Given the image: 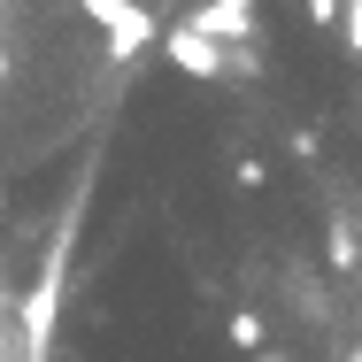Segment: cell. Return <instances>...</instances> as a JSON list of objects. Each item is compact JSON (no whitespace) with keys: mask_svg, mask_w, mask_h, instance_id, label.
<instances>
[{"mask_svg":"<svg viewBox=\"0 0 362 362\" xmlns=\"http://www.w3.org/2000/svg\"><path fill=\"white\" fill-rule=\"evenodd\" d=\"M77 8H85L93 23H108V31H116V47H108V54H132V47H146V39H154V16H146V8H132V0H77Z\"/></svg>","mask_w":362,"mask_h":362,"instance_id":"1","label":"cell"},{"mask_svg":"<svg viewBox=\"0 0 362 362\" xmlns=\"http://www.w3.org/2000/svg\"><path fill=\"white\" fill-rule=\"evenodd\" d=\"M170 62L193 70V77H216V47H209L201 31H177V39H170Z\"/></svg>","mask_w":362,"mask_h":362,"instance_id":"2","label":"cell"},{"mask_svg":"<svg viewBox=\"0 0 362 362\" xmlns=\"http://www.w3.org/2000/svg\"><path fill=\"white\" fill-rule=\"evenodd\" d=\"M223 339H231V347H239V355H255V347H262V339H270V324H262V316H255V308H239V316H231V324H223Z\"/></svg>","mask_w":362,"mask_h":362,"instance_id":"3","label":"cell"},{"mask_svg":"<svg viewBox=\"0 0 362 362\" xmlns=\"http://www.w3.org/2000/svg\"><path fill=\"white\" fill-rule=\"evenodd\" d=\"M231 177H239L247 193H262V185H270V162H262V154H239V162H231Z\"/></svg>","mask_w":362,"mask_h":362,"instance_id":"4","label":"cell"},{"mask_svg":"<svg viewBox=\"0 0 362 362\" xmlns=\"http://www.w3.org/2000/svg\"><path fill=\"white\" fill-rule=\"evenodd\" d=\"M300 16H308L316 31H332V23H339V0H300Z\"/></svg>","mask_w":362,"mask_h":362,"instance_id":"5","label":"cell"},{"mask_svg":"<svg viewBox=\"0 0 362 362\" xmlns=\"http://www.w3.org/2000/svg\"><path fill=\"white\" fill-rule=\"evenodd\" d=\"M0 85H8V54H0Z\"/></svg>","mask_w":362,"mask_h":362,"instance_id":"6","label":"cell"},{"mask_svg":"<svg viewBox=\"0 0 362 362\" xmlns=\"http://www.w3.org/2000/svg\"><path fill=\"white\" fill-rule=\"evenodd\" d=\"M262 362H286V355H262Z\"/></svg>","mask_w":362,"mask_h":362,"instance_id":"7","label":"cell"}]
</instances>
